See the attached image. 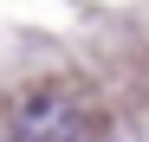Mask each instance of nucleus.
I'll list each match as a JSON object with an SVG mask.
<instances>
[{
	"mask_svg": "<svg viewBox=\"0 0 149 142\" xmlns=\"http://www.w3.org/2000/svg\"><path fill=\"white\" fill-rule=\"evenodd\" d=\"M7 136L13 142H91L97 136V110L71 90H33L19 97L7 116Z\"/></svg>",
	"mask_w": 149,
	"mask_h": 142,
	"instance_id": "f257e3e1",
	"label": "nucleus"
}]
</instances>
